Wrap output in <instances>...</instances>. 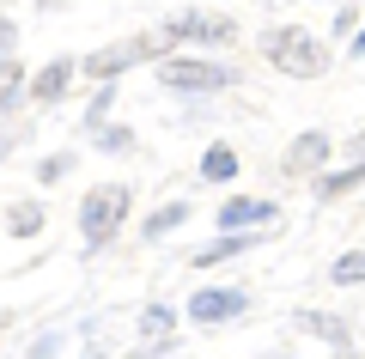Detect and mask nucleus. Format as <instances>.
Segmentation results:
<instances>
[{"instance_id": "f257e3e1", "label": "nucleus", "mask_w": 365, "mask_h": 359, "mask_svg": "<svg viewBox=\"0 0 365 359\" xmlns=\"http://www.w3.org/2000/svg\"><path fill=\"white\" fill-rule=\"evenodd\" d=\"M268 61L280 67V74H292V79H317L323 74V43L311 37L304 25H280V31H268Z\"/></svg>"}, {"instance_id": "f03ea898", "label": "nucleus", "mask_w": 365, "mask_h": 359, "mask_svg": "<svg viewBox=\"0 0 365 359\" xmlns=\"http://www.w3.org/2000/svg\"><path fill=\"white\" fill-rule=\"evenodd\" d=\"M122 213H128V189L104 183V189H91V195H86V207H79V226H86L91 244H104L110 231L122 226Z\"/></svg>"}, {"instance_id": "7ed1b4c3", "label": "nucleus", "mask_w": 365, "mask_h": 359, "mask_svg": "<svg viewBox=\"0 0 365 359\" xmlns=\"http://www.w3.org/2000/svg\"><path fill=\"white\" fill-rule=\"evenodd\" d=\"M158 79H165V86H177V91H220L225 79V67H213V61H165L158 67Z\"/></svg>"}, {"instance_id": "20e7f679", "label": "nucleus", "mask_w": 365, "mask_h": 359, "mask_svg": "<svg viewBox=\"0 0 365 359\" xmlns=\"http://www.w3.org/2000/svg\"><path fill=\"white\" fill-rule=\"evenodd\" d=\"M177 37H195V43H225V37H232V19H201V13L170 19V25H165V43H177Z\"/></svg>"}, {"instance_id": "39448f33", "label": "nucleus", "mask_w": 365, "mask_h": 359, "mask_svg": "<svg viewBox=\"0 0 365 359\" xmlns=\"http://www.w3.org/2000/svg\"><path fill=\"white\" fill-rule=\"evenodd\" d=\"M244 310V293H232V286H220V293H195V305H189V317L195 323H225Z\"/></svg>"}, {"instance_id": "423d86ee", "label": "nucleus", "mask_w": 365, "mask_h": 359, "mask_svg": "<svg viewBox=\"0 0 365 359\" xmlns=\"http://www.w3.org/2000/svg\"><path fill=\"white\" fill-rule=\"evenodd\" d=\"M67 79H73V61H49L37 79H31V98H37V103H55V98L67 91Z\"/></svg>"}, {"instance_id": "0eeeda50", "label": "nucleus", "mask_w": 365, "mask_h": 359, "mask_svg": "<svg viewBox=\"0 0 365 359\" xmlns=\"http://www.w3.org/2000/svg\"><path fill=\"white\" fill-rule=\"evenodd\" d=\"M256 219H274V207H268V201H250V195L220 207V226H225V231H232V226H256Z\"/></svg>"}, {"instance_id": "6e6552de", "label": "nucleus", "mask_w": 365, "mask_h": 359, "mask_svg": "<svg viewBox=\"0 0 365 359\" xmlns=\"http://www.w3.org/2000/svg\"><path fill=\"white\" fill-rule=\"evenodd\" d=\"M153 49V37H140V43H128V49H104V55H91V74H116V67H128V61H140V55Z\"/></svg>"}, {"instance_id": "1a4fd4ad", "label": "nucleus", "mask_w": 365, "mask_h": 359, "mask_svg": "<svg viewBox=\"0 0 365 359\" xmlns=\"http://www.w3.org/2000/svg\"><path fill=\"white\" fill-rule=\"evenodd\" d=\"M323 153H329L323 134H299V141H292V158H287V165H292V171H311V165H323Z\"/></svg>"}, {"instance_id": "9d476101", "label": "nucleus", "mask_w": 365, "mask_h": 359, "mask_svg": "<svg viewBox=\"0 0 365 359\" xmlns=\"http://www.w3.org/2000/svg\"><path fill=\"white\" fill-rule=\"evenodd\" d=\"M201 171H207L213 183H225V177H237V153H232V146H213V153L201 158Z\"/></svg>"}, {"instance_id": "9b49d317", "label": "nucleus", "mask_w": 365, "mask_h": 359, "mask_svg": "<svg viewBox=\"0 0 365 359\" xmlns=\"http://www.w3.org/2000/svg\"><path fill=\"white\" fill-rule=\"evenodd\" d=\"M244 238H220V244H213V250H195V262H225V256H244Z\"/></svg>"}, {"instance_id": "f8f14e48", "label": "nucleus", "mask_w": 365, "mask_h": 359, "mask_svg": "<svg viewBox=\"0 0 365 359\" xmlns=\"http://www.w3.org/2000/svg\"><path fill=\"white\" fill-rule=\"evenodd\" d=\"M335 280H341V286L365 280V250H353V256H341V262H335Z\"/></svg>"}, {"instance_id": "ddd939ff", "label": "nucleus", "mask_w": 365, "mask_h": 359, "mask_svg": "<svg viewBox=\"0 0 365 359\" xmlns=\"http://www.w3.org/2000/svg\"><path fill=\"white\" fill-rule=\"evenodd\" d=\"M19 86H25V67H19V61H0V103H13Z\"/></svg>"}, {"instance_id": "4468645a", "label": "nucleus", "mask_w": 365, "mask_h": 359, "mask_svg": "<svg viewBox=\"0 0 365 359\" xmlns=\"http://www.w3.org/2000/svg\"><path fill=\"white\" fill-rule=\"evenodd\" d=\"M170 323H177V317H170L165 305H153V310L140 317V329H146V335H170Z\"/></svg>"}, {"instance_id": "2eb2a0df", "label": "nucleus", "mask_w": 365, "mask_h": 359, "mask_svg": "<svg viewBox=\"0 0 365 359\" xmlns=\"http://www.w3.org/2000/svg\"><path fill=\"white\" fill-rule=\"evenodd\" d=\"M353 183H365V165H353V171H341V177H329L323 195H341V189H353Z\"/></svg>"}, {"instance_id": "dca6fc26", "label": "nucleus", "mask_w": 365, "mask_h": 359, "mask_svg": "<svg viewBox=\"0 0 365 359\" xmlns=\"http://www.w3.org/2000/svg\"><path fill=\"white\" fill-rule=\"evenodd\" d=\"M37 226H43L37 207H19V213H13V231H37Z\"/></svg>"}, {"instance_id": "f3484780", "label": "nucleus", "mask_w": 365, "mask_h": 359, "mask_svg": "<svg viewBox=\"0 0 365 359\" xmlns=\"http://www.w3.org/2000/svg\"><path fill=\"white\" fill-rule=\"evenodd\" d=\"M177 219H182V207H165V213H153V226H146V231H153V238H158V231H170V226H177Z\"/></svg>"}, {"instance_id": "a211bd4d", "label": "nucleus", "mask_w": 365, "mask_h": 359, "mask_svg": "<svg viewBox=\"0 0 365 359\" xmlns=\"http://www.w3.org/2000/svg\"><path fill=\"white\" fill-rule=\"evenodd\" d=\"M6 49H13V25L0 19V61H13V55H6Z\"/></svg>"}, {"instance_id": "6ab92c4d", "label": "nucleus", "mask_w": 365, "mask_h": 359, "mask_svg": "<svg viewBox=\"0 0 365 359\" xmlns=\"http://www.w3.org/2000/svg\"><path fill=\"white\" fill-rule=\"evenodd\" d=\"M353 55H365V31H359V43H353Z\"/></svg>"}, {"instance_id": "aec40b11", "label": "nucleus", "mask_w": 365, "mask_h": 359, "mask_svg": "<svg viewBox=\"0 0 365 359\" xmlns=\"http://www.w3.org/2000/svg\"><path fill=\"white\" fill-rule=\"evenodd\" d=\"M359 153H365V128H359Z\"/></svg>"}]
</instances>
